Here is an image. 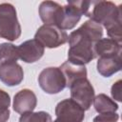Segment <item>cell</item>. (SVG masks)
<instances>
[{"mask_svg": "<svg viewBox=\"0 0 122 122\" xmlns=\"http://www.w3.org/2000/svg\"><path fill=\"white\" fill-rule=\"evenodd\" d=\"M103 36V28L92 20H87L69 35L68 61L85 66L95 58L94 44Z\"/></svg>", "mask_w": 122, "mask_h": 122, "instance_id": "1", "label": "cell"}, {"mask_svg": "<svg viewBox=\"0 0 122 122\" xmlns=\"http://www.w3.org/2000/svg\"><path fill=\"white\" fill-rule=\"evenodd\" d=\"M85 16L94 21L107 30L109 38L121 44V5L117 6L111 1H89L88 11Z\"/></svg>", "mask_w": 122, "mask_h": 122, "instance_id": "2", "label": "cell"}, {"mask_svg": "<svg viewBox=\"0 0 122 122\" xmlns=\"http://www.w3.org/2000/svg\"><path fill=\"white\" fill-rule=\"evenodd\" d=\"M21 35V26L15 8L10 3L0 4V38L15 41Z\"/></svg>", "mask_w": 122, "mask_h": 122, "instance_id": "3", "label": "cell"}, {"mask_svg": "<svg viewBox=\"0 0 122 122\" xmlns=\"http://www.w3.org/2000/svg\"><path fill=\"white\" fill-rule=\"evenodd\" d=\"M40 88L49 94H55L63 91L66 86L65 76L57 67L45 68L38 76Z\"/></svg>", "mask_w": 122, "mask_h": 122, "instance_id": "4", "label": "cell"}, {"mask_svg": "<svg viewBox=\"0 0 122 122\" xmlns=\"http://www.w3.org/2000/svg\"><path fill=\"white\" fill-rule=\"evenodd\" d=\"M34 39L37 40L44 48L53 49L68 42L69 35L65 30H60L56 26L43 25L36 30Z\"/></svg>", "mask_w": 122, "mask_h": 122, "instance_id": "5", "label": "cell"}, {"mask_svg": "<svg viewBox=\"0 0 122 122\" xmlns=\"http://www.w3.org/2000/svg\"><path fill=\"white\" fill-rule=\"evenodd\" d=\"M71 99L80 105L84 111L91 108L94 98V89L87 78H79L69 87Z\"/></svg>", "mask_w": 122, "mask_h": 122, "instance_id": "6", "label": "cell"}, {"mask_svg": "<svg viewBox=\"0 0 122 122\" xmlns=\"http://www.w3.org/2000/svg\"><path fill=\"white\" fill-rule=\"evenodd\" d=\"M56 119L53 122H82L85 118L84 109L72 99H64L55 107Z\"/></svg>", "mask_w": 122, "mask_h": 122, "instance_id": "7", "label": "cell"}, {"mask_svg": "<svg viewBox=\"0 0 122 122\" xmlns=\"http://www.w3.org/2000/svg\"><path fill=\"white\" fill-rule=\"evenodd\" d=\"M82 15L84 14L80 1H69L67 5L62 7L56 27L62 30H71L79 22Z\"/></svg>", "mask_w": 122, "mask_h": 122, "instance_id": "8", "label": "cell"}, {"mask_svg": "<svg viewBox=\"0 0 122 122\" xmlns=\"http://www.w3.org/2000/svg\"><path fill=\"white\" fill-rule=\"evenodd\" d=\"M19 58L26 63H34L44 54V47L35 39L23 42L17 47Z\"/></svg>", "mask_w": 122, "mask_h": 122, "instance_id": "9", "label": "cell"}, {"mask_svg": "<svg viewBox=\"0 0 122 122\" xmlns=\"http://www.w3.org/2000/svg\"><path fill=\"white\" fill-rule=\"evenodd\" d=\"M37 105V98L35 93L29 89L19 91L13 97V110L18 113H26L33 112Z\"/></svg>", "mask_w": 122, "mask_h": 122, "instance_id": "10", "label": "cell"}, {"mask_svg": "<svg viewBox=\"0 0 122 122\" xmlns=\"http://www.w3.org/2000/svg\"><path fill=\"white\" fill-rule=\"evenodd\" d=\"M24 79L22 67L16 62L0 65V80L9 87L19 85Z\"/></svg>", "mask_w": 122, "mask_h": 122, "instance_id": "11", "label": "cell"}, {"mask_svg": "<svg viewBox=\"0 0 122 122\" xmlns=\"http://www.w3.org/2000/svg\"><path fill=\"white\" fill-rule=\"evenodd\" d=\"M62 7L60 4L53 1H43L39 5V16L44 25L56 26L61 14Z\"/></svg>", "mask_w": 122, "mask_h": 122, "instance_id": "12", "label": "cell"}, {"mask_svg": "<svg viewBox=\"0 0 122 122\" xmlns=\"http://www.w3.org/2000/svg\"><path fill=\"white\" fill-rule=\"evenodd\" d=\"M95 57H112L121 54V44L111 38L99 39L93 47Z\"/></svg>", "mask_w": 122, "mask_h": 122, "instance_id": "13", "label": "cell"}, {"mask_svg": "<svg viewBox=\"0 0 122 122\" xmlns=\"http://www.w3.org/2000/svg\"><path fill=\"white\" fill-rule=\"evenodd\" d=\"M97 71L104 77H110L122 69L121 54L112 57H100L96 64Z\"/></svg>", "mask_w": 122, "mask_h": 122, "instance_id": "14", "label": "cell"}, {"mask_svg": "<svg viewBox=\"0 0 122 122\" xmlns=\"http://www.w3.org/2000/svg\"><path fill=\"white\" fill-rule=\"evenodd\" d=\"M60 70L65 76L67 87H70L72 82L79 78H87V69L85 66L75 65L66 61L60 66Z\"/></svg>", "mask_w": 122, "mask_h": 122, "instance_id": "15", "label": "cell"}, {"mask_svg": "<svg viewBox=\"0 0 122 122\" xmlns=\"http://www.w3.org/2000/svg\"><path fill=\"white\" fill-rule=\"evenodd\" d=\"M93 106L98 113L115 112L118 110L117 103L105 93H99L93 98Z\"/></svg>", "mask_w": 122, "mask_h": 122, "instance_id": "16", "label": "cell"}, {"mask_svg": "<svg viewBox=\"0 0 122 122\" xmlns=\"http://www.w3.org/2000/svg\"><path fill=\"white\" fill-rule=\"evenodd\" d=\"M19 58L17 47L11 43L0 44V65L16 62Z\"/></svg>", "mask_w": 122, "mask_h": 122, "instance_id": "17", "label": "cell"}, {"mask_svg": "<svg viewBox=\"0 0 122 122\" xmlns=\"http://www.w3.org/2000/svg\"><path fill=\"white\" fill-rule=\"evenodd\" d=\"M19 122H52L51 116L47 112H30L21 114Z\"/></svg>", "mask_w": 122, "mask_h": 122, "instance_id": "18", "label": "cell"}, {"mask_svg": "<svg viewBox=\"0 0 122 122\" xmlns=\"http://www.w3.org/2000/svg\"><path fill=\"white\" fill-rule=\"evenodd\" d=\"M10 97L8 92L0 89V122H7L10 118Z\"/></svg>", "mask_w": 122, "mask_h": 122, "instance_id": "19", "label": "cell"}, {"mask_svg": "<svg viewBox=\"0 0 122 122\" xmlns=\"http://www.w3.org/2000/svg\"><path fill=\"white\" fill-rule=\"evenodd\" d=\"M119 115L116 112L99 113L93 118V122H117Z\"/></svg>", "mask_w": 122, "mask_h": 122, "instance_id": "20", "label": "cell"}, {"mask_svg": "<svg viewBox=\"0 0 122 122\" xmlns=\"http://www.w3.org/2000/svg\"><path fill=\"white\" fill-rule=\"evenodd\" d=\"M121 85H122V80H117L115 83H113V85L112 86V90H111V93L113 99L117 100V101H121Z\"/></svg>", "mask_w": 122, "mask_h": 122, "instance_id": "21", "label": "cell"}]
</instances>
